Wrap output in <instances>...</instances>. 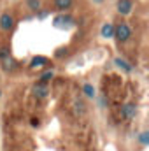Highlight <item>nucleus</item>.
I'll return each instance as SVG.
<instances>
[{"instance_id": "nucleus-7", "label": "nucleus", "mask_w": 149, "mask_h": 151, "mask_svg": "<svg viewBox=\"0 0 149 151\" xmlns=\"http://www.w3.org/2000/svg\"><path fill=\"white\" fill-rule=\"evenodd\" d=\"M34 95L37 97V99H46L47 97V88H46V84H35L34 86Z\"/></svg>"}, {"instance_id": "nucleus-4", "label": "nucleus", "mask_w": 149, "mask_h": 151, "mask_svg": "<svg viewBox=\"0 0 149 151\" xmlns=\"http://www.w3.org/2000/svg\"><path fill=\"white\" fill-rule=\"evenodd\" d=\"M12 27H14V18H12L9 12L2 14V16H0V28H2L4 32H9Z\"/></svg>"}, {"instance_id": "nucleus-8", "label": "nucleus", "mask_w": 149, "mask_h": 151, "mask_svg": "<svg viewBox=\"0 0 149 151\" xmlns=\"http://www.w3.org/2000/svg\"><path fill=\"white\" fill-rule=\"evenodd\" d=\"M44 65H47V58H44V56H35L30 62V69H40Z\"/></svg>"}, {"instance_id": "nucleus-3", "label": "nucleus", "mask_w": 149, "mask_h": 151, "mask_svg": "<svg viewBox=\"0 0 149 151\" xmlns=\"http://www.w3.org/2000/svg\"><path fill=\"white\" fill-rule=\"evenodd\" d=\"M53 25H54L56 28H70V27L74 25V19H72L69 14H60V16H56V18L53 19Z\"/></svg>"}, {"instance_id": "nucleus-5", "label": "nucleus", "mask_w": 149, "mask_h": 151, "mask_svg": "<svg viewBox=\"0 0 149 151\" xmlns=\"http://www.w3.org/2000/svg\"><path fill=\"white\" fill-rule=\"evenodd\" d=\"M135 114H137L135 104H125V106L121 107V116H123L125 119H132V118H135Z\"/></svg>"}, {"instance_id": "nucleus-10", "label": "nucleus", "mask_w": 149, "mask_h": 151, "mask_svg": "<svg viewBox=\"0 0 149 151\" xmlns=\"http://www.w3.org/2000/svg\"><path fill=\"white\" fill-rule=\"evenodd\" d=\"M114 63H116V67L123 69L125 72H130V70H132V65H130V63H126V62H125V60H121V58H116V60H114Z\"/></svg>"}, {"instance_id": "nucleus-9", "label": "nucleus", "mask_w": 149, "mask_h": 151, "mask_svg": "<svg viewBox=\"0 0 149 151\" xmlns=\"http://www.w3.org/2000/svg\"><path fill=\"white\" fill-rule=\"evenodd\" d=\"M100 34H102V37H105V39H111V37H114V27H112L111 23H105V25L102 27Z\"/></svg>"}, {"instance_id": "nucleus-6", "label": "nucleus", "mask_w": 149, "mask_h": 151, "mask_svg": "<svg viewBox=\"0 0 149 151\" xmlns=\"http://www.w3.org/2000/svg\"><path fill=\"white\" fill-rule=\"evenodd\" d=\"M117 11L121 14H130L132 12V2L130 0H119L117 2Z\"/></svg>"}, {"instance_id": "nucleus-11", "label": "nucleus", "mask_w": 149, "mask_h": 151, "mask_svg": "<svg viewBox=\"0 0 149 151\" xmlns=\"http://www.w3.org/2000/svg\"><path fill=\"white\" fill-rule=\"evenodd\" d=\"M54 5L60 9V11H65L72 5V0H54Z\"/></svg>"}, {"instance_id": "nucleus-14", "label": "nucleus", "mask_w": 149, "mask_h": 151, "mask_svg": "<svg viewBox=\"0 0 149 151\" xmlns=\"http://www.w3.org/2000/svg\"><path fill=\"white\" fill-rule=\"evenodd\" d=\"M28 5H30L32 11H37L39 7H40V2L39 0H28Z\"/></svg>"}, {"instance_id": "nucleus-2", "label": "nucleus", "mask_w": 149, "mask_h": 151, "mask_svg": "<svg viewBox=\"0 0 149 151\" xmlns=\"http://www.w3.org/2000/svg\"><path fill=\"white\" fill-rule=\"evenodd\" d=\"M0 62H2V65H4L5 70H12L14 65H16V62L12 60V56H11V53H9L7 47H0Z\"/></svg>"}, {"instance_id": "nucleus-15", "label": "nucleus", "mask_w": 149, "mask_h": 151, "mask_svg": "<svg viewBox=\"0 0 149 151\" xmlns=\"http://www.w3.org/2000/svg\"><path fill=\"white\" fill-rule=\"evenodd\" d=\"M139 141H140L142 144H149V134H148V132H142V134H140V137H139Z\"/></svg>"}, {"instance_id": "nucleus-12", "label": "nucleus", "mask_w": 149, "mask_h": 151, "mask_svg": "<svg viewBox=\"0 0 149 151\" xmlns=\"http://www.w3.org/2000/svg\"><path fill=\"white\" fill-rule=\"evenodd\" d=\"M82 91H84V93H86V97H90V99H93V97H95V88H93L91 84H88V83L82 86Z\"/></svg>"}, {"instance_id": "nucleus-16", "label": "nucleus", "mask_w": 149, "mask_h": 151, "mask_svg": "<svg viewBox=\"0 0 149 151\" xmlns=\"http://www.w3.org/2000/svg\"><path fill=\"white\" fill-rule=\"evenodd\" d=\"M67 55V47H63V49H58L56 51V56H65Z\"/></svg>"}, {"instance_id": "nucleus-1", "label": "nucleus", "mask_w": 149, "mask_h": 151, "mask_svg": "<svg viewBox=\"0 0 149 151\" xmlns=\"http://www.w3.org/2000/svg\"><path fill=\"white\" fill-rule=\"evenodd\" d=\"M130 35H132V30H130V27L126 23H121V25L114 27V37L117 39V40L125 42V40L130 39Z\"/></svg>"}, {"instance_id": "nucleus-13", "label": "nucleus", "mask_w": 149, "mask_h": 151, "mask_svg": "<svg viewBox=\"0 0 149 151\" xmlns=\"http://www.w3.org/2000/svg\"><path fill=\"white\" fill-rule=\"evenodd\" d=\"M53 70H47V72H46V74H42V77H40V81H39V83H40V84H47V81H51V79H53Z\"/></svg>"}]
</instances>
